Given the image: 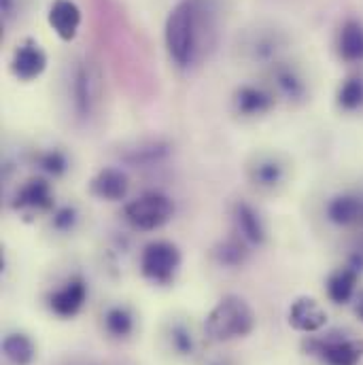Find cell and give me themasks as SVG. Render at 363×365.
Instances as JSON below:
<instances>
[{
	"mask_svg": "<svg viewBox=\"0 0 363 365\" xmlns=\"http://www.w3.org/2000/svg\"><path fill=\"white\" fill-rule=\"evenodd\" d=\"M317 217L340 236H353L363 227V182H342L327 189L319 202Z\"/></svg>",
	"mask_w": 363,
	"mask_h": 365,
	"instance_id": "obj_6",
	"label": "cell"
},
{
	"mask_svg": "<svg viewBox=\"0 0 363 365\" xmlns=\"http://www.w3.org/2000/svg\"><path fill=\"white\" fill-rule=\"evenodd\" d=\"M291 36L274 21H253L236 32L232 43V58L245 68H260L262 73L289 56Z\"/></svg>",
	"mask_w": 363,
	"mask_h": 365,
	"instance_id": "obj_2",
	"label": "cell"
},
{
	"mask_svg": "<svg viewBox=\"0 0 363 365\" xmlns=\"http://www.w3.org/2000/svg\"><path fill=\"white\" fill-rule=\"evenodd\" d=\"M336 56L347 66L363 64V21L347 17L336 32Z\"/></svg>",
	"mask_w": 363,
	"mask_h": 365,
	"instance_id": "obj_24",
	"label": "cell"
},
{
	"mask_svg": "<svg viewBox=\"0 0 363 365\" xmlns=\"http://www.w3.org/2000/svg\"><path fill=\"white\" fill-rule=\"evenodd\" d=\"M287 323L293 331H297L302 336H310V334H319L327 327L329 314L319 299H315L310 295H302L289 304Z\"/></svg>",
	"mask_w": 363,
	"mask_h": 365,
	"instance_id": "obj_22",
	"label": "cell"
},
{
	"mask_svg": "<svg viewBox=\"0 0 363 365\" xmlns=\"http://www.w3.org/2000/svg\"><path fill=\"white\" fill-rule=\"evenodd\" d=\"M47 64H49V58H47V51L41 47V43L34 38H24L11 53L9 71L17 81L30 83L43 77V73L47 71Z\"/></svg>",
	"mask_w": 363,
	"mask_h": 365,
	"instance_id": "obj_20",
	"label": "cell"
},
{
	"mask_svg": "<svg viewBox=\"0 0 363 365\" xmlns=\"http://www.w3.org/2000/svg\"><path fill=\"white\" fill-rule=\"evenodd\" d=\"M24 13V0H0V21L4 32H9Z\"/></svg>",
	"mask_w": 363,
	"mask_h": 365,
	"instance_id": "obj_29",
	"label": "cell"
},
{
	"mask_svg": "<svg viewBox=\"0 0 363 365\" xmlns=\"http://www.w3.org/2000/svg\"><path fill=\"white\" fill-rule=\"evenodd\" d=\"M86 221H88V212L83 204L77 197H66L56 204V208L45 217L41 225L45 236L51 238L53 242H66L79 236V232L86 227Z\"/></svg>",
	"mask_w": 363,
	"mask_h": 365,
	"instance_id": "obj_19",
	"label": "cell"
},
{
	"mask_svg": "<svg viewBox=\"0 0 363 365\" xmlns=\"http://www.w3.org/2000/svg\"><path fill=\"white\" fill-rule=\"evenodd\" d=\"M206 342L204 323H198L189 312L173 310L158 325L155 344L160 355L170 364H200L206 355Z\"/></svg>",
	"mask_w": 363,
	"mask_h": 365,
	"instance_id": "obj_3",
	"label": "cell"
},
{
	"mask_svg": "<svg viewBox=\"0 0 363 365\" xmlns=\"http://www.w3.org/2000/svg\"><path fill=\"white\" fill-rule=\"evenodd\" d=\"M300 349L321 365H362L363 361V338L340 327L302 336Z\"/></svg>",
	"mask_w": 363,
	"mask_h": 365,
	"instance_id": "obj_8",
	"label": "cell"
},
{
	"mask_svg": "<svg viewBox=\"0 0 363 365\" xmlns=\"http://www.w3.org/2000/svg\"><path fill=\"white\" fill-rule=\"evenodd\" d=\"M90 280L81 270L62 274L43 295L47 312L60 321L77 319L90 302Z\"/></svg>",
	"mask_w": 363,
	"mask_h": 365,
	"instance_id": "obj_12",
	"label": "cell"
},
{
	"mask_svg": "<svg viewBox=\"0 0 363 365\" xmlns=\"http://www.w3.org/2000/svg\"><path fill=\"white\" fill-rule=\"evenodd\" d=\"M274 108H278V102L264 81L240 83L230 96V113L240 123L262 121L272 115Z\"/></svg>",
	"mask_w": 363,
	"mask_h": 365,
	"instance_id": "obj_16",
	"label": "cell"
},
{
	"mask_svg": "<svg viewBox=\"0 0 363 365\" xmlns=\"http://www.w3.org/2000/svg\"><path fill=\"white\" fill-rule=\"evenodd\" d=\"M175 145L162 136H143L128 143H121L115 149L117 162L128 168H158L160 164L168 162L173 155Z\"/></svg>",
	"mask_w": 363,
	"mask_h": 365,
	"instance_id": "obj_18",
	"label": "cell"
},
{
	"mask_svg": "<svg viewBox=\"0 0 363 365\" xmlns=\"http://www.w3.org/2000/svg\"><path fill=\"white\" fill-rule=\"evenodd\" d=\"M208 30L204 9L195 0H181L170 9L164 24V43L175 66L183 71L195 66L208 45Z\"/></svg>",
	"mask_w": 363,
	"mask_h": 365,
	"instance_id": "obj_1",
	"label": "cell"
},
{
	"mask_svg": "<svg viewBox=\"0 0 363 365\" xmlns=\"http://www.w3.org/2000/svg\"><path fill=\"white\" fill-rule=\"evenodd\" d=\"M242 177L253 195L280 197L295 179V162L280 149H255L242 166Z\"/></svg>",
	"mask_w": 363,
	"mask_h": 365,
	"instance_id": "obj_4",
	"label": "cell"
},
{
	"mask_svg": "<svg viewBox=\"0 0 363 365\" xmlns=\"http://www.w3.org/2000/svg\"><path fill=\"white\" fill-rule=\"evenodd\" d=\"M262 81L270 88L278 106L297 110L315 96V81L304 62L287 56L262 73Z\"/></svg>",
	"mask_w": 363,
	"mask_h": 365,
	"instance_id": "obj_7",
	"label": "cell"
},
{
	"mask_svg": "<svg viewBox=\"0 0 363 365\" xmlns=\"http://www.w3.org/2000/svg\"><path fill=\"white\" fill-rule=\"evenodd\" d=\"M9 210L15 212L26 223L45 221V217L60 202L56 193V182L47 181L39 175H30L19 181L9 195Z\"/></svg>",
	"mask_w": 363,
	"mask_h": 365,
	"instance_id": "obj_11",
	"label": "cell"
},
{
	"mask_svg": "<svg viewBox=\"0 0 363 365\" xmlns=\"http://www.w3.org/2000/svg\"><path fill=\"white\" fill-rule=\"evenodd\" d=\"M253 249L247 247L240 238H236L234 234H227L225 238H221L213 249H210V262L215 264V268L225 270V272H238L242 270L251 257H253Z\"/></svg>",
	"mask_w": 363,
	"mask_h": 365,
	"instance_id": "obj_25",
	"label": "cell"
},
{
	"mask_svg": "<svg viewBox=\"0 0 363 365\" xmlns=\"http://www.w3.org/2000/svg\"><path fill=\"white\" fill-rule=\"evenodd\" d=\"M96 325L106 342L123 346L140 334V312L128 299H106L98 308Z\"/></svg>",
	"mask_w": 363,
	"mask_h": 365,
	"instance_id": "obj_14",
	"label": "cell"
},
{
	"mask_svg": "<svg viewBox=\"0 0 363 365\" xmlns=\"http://www.w3.org/2000/svg\"><path fill=\"white\" fill-rule=\"evenodd\" d=\"M68 104L73 117L79 123H90L98 117L102 98H104V79L100 66L90 58H77L68 75Z\"/></svg>",
	"mask_w": 363,
	"mask_h": 365,
	"instance_id": "obj_9",
	"label": "cell"
},
{
	"mask_svg": "<svg viewBox=\"0 0 363 365\" xmlns=\"http://www.w3.org/2000/svg\"><path fill=\"white\" fill-rule=\"evenodd\" d=\"M230 217V234L240 238L253 251L268 247L270 242V223L264 210L249 197L232 200L227 208Z\"/></svg>",
	"mask_w": 363,
	"mask_h": 365,
	"instance_id": "obj_15",
	"label": "cell"
},
{
	"mask_svg": "<svg viewBox=\"0 0 363 365\" xmlns=\"http://www.w3.org/2000/svg\"><path fill=\"white\" fill-rule=\"evenodd\" d=\"M257 327V314L253 306L236 293L223 295L206 314L204 331L208 342L230 344L249 338Z\"/></svg>",
	"mask_w": 363,
	"mask_h": 365,
	"instance_id": "obj_5",
	"label": "cell"
},
{
	"mask_svg": "<svg viewBox=\"0 0 363 365\" xmlns=\"http://www.w3.org/2000/svg\"><path fill=\"white\" fill-rule=\"evenodd\" d=\"M81 9L73 0H53L47 13L49 28L58 34L60 41L71 43L77 38L81 28Z\"/></svg>",
	"mask_w": 363,
	"mask_h": 365,
	"instance_id": "obj_26",
	"label": "cell"
},
{
	"mask_svg": "<svg viewBox=\"0 0 363 365\" xmlns=\"http://www.w3.org/2000/svg\"><path fill=\"white\" fill-rule=\"evenodd\" d=\"M363 274H359L355 268H351L349 264H340L336 266L325 278V297L329 304L334 306H351L355 295L362 289Z\"/></svg>",
	"mask_w": 363,
	"mask_h": 365,
	"instance_id": "obj_23",
	"label": "cell"
},
{
	"mask_svg": "<svg viewBox=\"0 0 363 365\" xmlns=\"http://www.w3.org/2000/svg\"><path fill=\"white\" fill-rule=\"evenodd\" d=\"M334 104L340 115L363 113V73H351L338 83Z\"/></svg>",
	"mask_w": 363,
	"mask_h": 365,
	"instance_id": "obj_28",
	"label": "cell"
},
{
	"mask_svg": "<svg viewBox=\"0 0 363 365\" xmlns=\"http://www.w3.org/2000/svg\"><path fill=\"white\" fill-rule=\"evenodd\" d=\"M183 268V253L177 242L155 238L138 253V272L153 287H170L177 282Z\"/></svg>",
	"mask_w": 363,
	"mask_h": 365,
	"instance_id": "obj_13",
	"label": "cell"
},
{
	"mask_svg": "<svg viewBox=\"0 0 363 365\" xmlns=\"http://www.w3.org/2000/svg\"><path fill=\"white\" fill-rule=\"evenodd\" d=\"M24 164L30 168L32 175H39L51 182L66 181L75 173V158L68 147L58 143L34 145L26 149Z\"/></svg>",
	"mask_w": 363,
	"mask_h": 365,
	"instance_id": "obj_17",
	"label": "cell"
},
{
	"mask_svg": "<svg viewBox=\"0 0 363 365\" xmlns=\"http://www.w3.org/2000/svg\"><path fill=\"white\" fill-rule=\"evenodd\" d=\"M351 310H353L355 319L363 325V287L359 289V293L355 295V299H353V304H351Z\"/></svg>",
	"mask_w": 363,
	"mask_h": 365,
	"instance_id": "obj_30",
	"label": "cell"
},
{
	"mask_svg": "<svg viewBox=\"0 0 363 365\" xmlns=\"http://www.w3.org/2000/svg\"><path fill=\"white\" fill-rule=\"evenodd\" d=\"M198 365H238V364H236V361H232V359H227V357H219V355L206 357V355H204Z\"/></svg>",
	"mask_w": 363,
	"mask_h": 365,
	"instance_id": "obj_31",
	"label": "cell"
},
{
	"mask_svg": "<svg viewBox=\"0 0 363 365\" xmlns=\"http://www.w3.org/2000/svg\"><path fill=\"white\" fill-rule=\"evenodd\" d=\"M132 181L121 166H102L93 173L88 182V193L91 197L108 204H121L130 200Z\"/></svg>",
	"mask_w": 363,
	"mask_h": 365,
	"instance_id": "obj_21",
	"label": "cell"
},
{
	"mask_svg": "<svg viewBox=\"0 0 363 365\" xmlns=\"http://www.w3.org/2000/svg\"><path fill=\"white\" fill-rule=\"evenodd\" d=\"M0 351L6 365H34L36 355H39V346L34 338L24 329L6 331L2 338Z\"/></svg>",
	"mask_w": 363,
	"mask_h": 365,
	"instance_id": "obj_27",
	"label": "cell"
},
{
	"mask_svg": "<svg viewBox=\"0 0 363 365\" xmlns=\"http://www.w3.org/2000/svg\"><path fill=\"white\" fill-rule=\"evenodd\" d=\"M175 200L162 191H145L123 202L121 219L136 234H153L175 217Z\"/></svg>",
	"mask_w": 363,
	"mask_h": 365,
	"instance_id": "obj_10",
	"label": "cell"
}]
</instances>
